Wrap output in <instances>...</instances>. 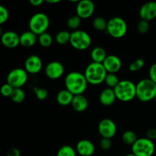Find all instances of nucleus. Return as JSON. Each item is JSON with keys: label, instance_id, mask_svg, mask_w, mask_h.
Masks as SVG:
<instances>
[{"label": "nucleus", "instance_id": "nucleus-1", "mask_svg": "<svg viewBox=\"0 0 156 156\" xmlns=\"http://www.w3.org/2000/svg\"><path fill=\"white\" fill-rule=\"evenodd\" d=\"M66 89L71 92L73 95L83 94L88 87L84 73L79 72H70L65 78Z\"/></svg>", "mask_w": 156, "mask_h": 156}, {"label": "nucleus", "instance_id": "nucleus-2", "mask_svg": "<svg viewBox=\"0 0 156 156\" xmlns=\"http://www.w3.org/2000/svg\"><path fill=\"white\" fill-rule=\"evenodd\" d=\"M107 74L108 73L103 64L93 62L87 66L84 73L88 83L94 85H100L105 82Z\"/></svg>", "mask_w": 156, "mask_h": 156}, {"label": "nucleus", "instance_id": "nucleus-3", "mask_svg": "<svg viewBox=\"0 0 156 156\" xmlns=\"http://www.w3.org/2000/svg\"><path fill=\"white\" fill-rule=\"evenodd\" d=\"M136 98L142 102L156 98V84L149 79H143L136 85Z\"/></svg>", "mask_w": 156, "mask_h": 156}, {"label": "nucleus", "instance_id": "nucleus-4", "mask_svg": "<svg viewBox=\"0 0 156 156\" xmlns=\"http://www.w3.org/2000/svg\"><path fill=\"white\" fill-rule=\"evenodd\" d=\"M117 100L123 102H129L136 98V85L129 80H121L114 88Z\"/></svg>", "mask_w": 156, "mask_h": 156}, {"label": "nucleus", "instance_id": "nucleus-5", "mask_svg": "<svg viewBox=\"0 0 156 156\" xmlns=\"http://www.w3.org/2000/svg\"><path fill=\"white\" fill-rule=\"evenodd\" d=\"M29 29L36 35L46 33L50 26V18L43 12H38L32 15L29 20Z\"/></svg>", "mask_w": 156, "mask_h": 156}, {"label": "nucleus", "instance_id": "nucleus-6", "mask_svg": "<svg viewBox=\"0 0 156 156\" xmlns=\"http://www.w3.org/2000/svg\"><path fill=\"white\" fill-rule=\"evenodd\" d=\"M106 31L111 37L120 39L123 37L127 32V24L126 21L120 17H113L108 21Z\"/></svg>", "mask_w": 156, "mask_h": 156}, {"label": "nucleus", "instance_id": "nucleus-7", "mask_svg": "<svg viewBox=\"0 0 156 156\" xmlns=\"http://www.w3.org/2000/svg\"><path fill=\"white\" fill-rule=\"evenodd\" d=\"M69 44L76 50H85L91 46V37L85 30H73L71 33Z\"/></svg>", "mask_w": 156, "mask_h": 156}, {"label": "nucleus", "instance_id": "nucleus-8", "mask_svg": "<svg viewBox=\"0 0 156 156\" xmlns=\"http://www.w3.org/2000/svg\"><path fill=\"white\" fill-rule=\"evenodd\" d=\"M131 149L136 156H152L155 153V146L153 141L145 137L138 139Z\"/></svg>", "mask_w": 156, "mask_h": 156}, {"label": "nucleus", "instance_id": "nucleus-9", "mask_svg": "<svg viewBox=\"0 0 156 156\" xmlns=\"http://www.w3.org/2000/svg\"><path fill=\"white\" fill-rule=\"evenodd\" d=\"M28 73L24 69L16 68L11 70L7 76V83L13 88H21L27 82Z\"/></svg>", "mask_w": 156, "mask_h": 156}, {"label": "nucleus", "instance_id": "nucleus-10", "mask_svg": "<svg viewBox=\"0 0 156 156\" xmlns=\"http://www.w3.org/2000/svg\"><path fill=\"white\" fill-rule=\"evenodd\" d=\"M98 129L102 138L111 140L117 133V125L111 119L105 118L99 122Z\"/></svg>", "mask_w": 156, "mask_h": 156}, {"label": "nucleus", "instance_id": "nucleus-11", "mask_svg": "<svg viewBox=\"0 0 156 156\" xmlns=\"http://www.w3.org/2000/svg\"><path fill=\"white\" fill-rule=\"evenodd\" d=\"M95 6L91 0H82L77 3L76 5V15L81 19L89 18L94 14Z\"/></svg>", "mask_w": 156, "mask_h": 156}, {"label": "nucleus", "instance_id": "nucleus-12", "mask_svg": "<svg viewBox=\"0 0 156 156\" xmlns=\"http://www.w3.org/2000/svg\"><path fill=\"white\" fill-rule=\"evenodd\" d=\"M64 66L59 61H52L45 67L44 73L47 78L52 80L59 79L64 74Z\"/></svg>", "mask_w": 156, "mask_h": 156}, {"label": "nucleus", "instance_id": "nucleus-13", "mask_svg": "<svg viewBox=\"0 0 156 156\" xmlns=\"http://www.w3.org/2000/svg\"><path fill=\"white\" fill-rule=\"evenodd\" d=\"M43 62L37 55H30L24 62V69L28 74L34 75L40 73L42 69Z\"/></svg>", "mask_w": 156, "mask_h": 156}, {"label": "nucleus", "instance_id": "nucleus-14", "mask_svg": "<svg viewBox=\"0 0 156 156\" xmlns=\"http://www.w3.org/2000/svg\"><path fill=\"white\" fill-rule=\"evenodd\" d=\"M139 15L142 20L150 21L156 18V2H148L141 6Z\"/></svg>", "mask_w": 156, "mask_h": 156}, {"label": "nucleus", "instance_id": "nucleus-15", "mask_svg": "<svg viewBox=\"0 0 156 156\" xmlns=\"http://www.w3.org/2000/svg\"><path fill=\"white\" fill-rule=\"evenodd\" d=\"M104 67L108 73H114L116 74L122 67L121 59L116 55H108L106 59L103 62Z\"/></svg>", "mask_w": 156, "mask_h": 156}, {"label": "nucleus", "instance_id": "nucleus-16", "mask_svg": "<svg viewBox=\"0 0 156 156\" xmlns=\"http://www.w3.org/2000/svg\"><path fill=\"white\" fill-rule=\"evenodd\" d=\"M0 39L2 45L9 49L15 48L20 44V35L12 30L4 32Z\"/></svg>", "mask_w": 156, "mask_h": 156}, {"label": "nucleus", "instance_id": "nucleus-17", "mask_svg": "<svg viewBox=\"0 0 156 156\" xmlns=\"http://www.w3.org/2000/svg\"><path fill=\"white\" fill-rule=\"evenodd\" d=\"M76 151L81 156H91L95 152V147L90 140H81L76 144Z\"/></svg>", "mask_w": 156, "mask_h": 156}, {"label": "nucleus", "instance_id": "nucleus-18", "mask_svg": "<svg viewBox=\"0 0 156 156\" xmlns=\"http://www.w3.org/2000/svg\"><path fill=\"white\" fill-rule=\"evenodd\" d=\"M116 99H117V98H116L115 93H114V89H112V88H105L101 92L100 95H99V101H100V103L102 105L106 107H109L114 105Z\"/></svg>", "mask_w": 156, "mask_h": 156}, {"label": "nucleus", "instance_id": "nucleus-19", "mask_svg": "<svg viewBox=\"0 0 156 156\" xmlns=\"http://www.w3.org/2000/svg\"><path fill=\"white\" fill-rule=\"evenodd\" d=\"M71 106L73 107V110L76 112H84V111H86L88 107V99L83 94L74 95Z\"/></svg>", "mask_w": 156, "mask_h": 156}, {"label": "nucleus", "instance_id": "nucleus-20", "mask_svg": "<svg viewBox=\"0 0 156 156\" xmlns=\"http://www.w3.org/2000/svg\"><path fill=\"white\" fill-rule=\"evenodd\" d=\"M37 39V35L30 30H27L20 35V44L24 47H31L36 44Z\"/></svg>", "mask_w": 156, "mask_h": 156}, {"label": "nucleus", "instance_id": "nucleus-21", "mask_svg": "<svg viewBox=\"0 0 156 156\" xmlns=\"http://www.w3.org/2000/svg\"><path fill=\"white\" fill-rule=\"evenodd\" d=\"M74 95L66 89L61 90L56 95V101L61 106L71 105Z\"/></svg>", "mask_w": 156, "mask_h": 156}, {"label": "nucleus", "instance_id": "nucleus-22", "mask_svg": "<svg viewBox=\"0 0 156 156\" xmlns=\"http://www.w3.org/2000/svg\"><path fill=\"white\" fill-rule=\"evenodd\" d=\"M108 56L106 50L101 47H96L91 51V59L93 62L96 63H103L105 59Z\"/></svg>", "mask_w": 156, "mask_h": 156}, {"label": "nucleus", "instance_id": "nucleus-23", "mask_svg": "<svg viewBox=\"0 0 156 156\" xmlns=\"http://www.w3.org/2000/svg\"><path fill=\"white\" fill-rule=\"evenodd\" d=\"M71 33L67 30H60L55 36V41L59 45H66L69 43Z\"/></svg>", "mask_w": 156, "mask_h": 156}, {"label": "nucleus", "instance_id": "nucleus-24", "mask_svg": "<svg viewBox=\"0 0 156 156\" xmlns=\"http://www.w3.org/2000/svg\"><path fill=\"white\" fill-rule=\"evenodd\" d=\"M25 97V92L22 88H14L10 96V98L14 103L21 104L24 101Z\"/></svg>", "mask_w": 156, "mask_h": 156}, {"label": "nucleus", "instance_id": "nucleus-25", "mask_svg": "<svg viewBox=\"0 0 156 156\" xmlns=\"http://www.w3.org/2000/svg\"><path fill=\"white\" fill-rule=\"evenodd\" d=\"M93 27L98 31H106L108 27V21L103 17H96L93 20Z\"/></svg>", "mask_w": 156, "mask_h": 156}, {"label": "nucleus", "instance_id": "nucleus-26", "mask_svg": "<svg viewBox=\"0 0 156 156\" xmlns=\"http://www.w3.org/2000/svg\"><path fill=\"white\" fill-rule=\"evenodd\" d=\"M122 140L123 142L126 145L132 146L136 143L138 138L136 136V134L132 130H126L122 135Z\"/></svg>", "mask_w": 156, "mask_h": 156}, {"label": "nucleus", "instance_id": "nucleus-27", "mask_svg": "<svg viewBox=\"0 0 156 156\" xmlns=\"http://www.w3.org/2000/svg\"><path fill=\"white\" fill-rule=\"evenodd\" d=\"M37 41L41 47H49L53 44V37H52V35L46 32V33H44L38 36Z\"/></svg>", "mask_w": 156, "mask_h": 156}, {"label": "nucleus", "instance_id": "nucleus-28", "mask_svg": "<svg viewBox=\"0 0 156 156\" xmlns=\"http://www.w3.org/2000/svg\"><path fill=\"white\" fill-rule=\"evenodd\" d=\"M105 82L107 86H108V88L114 89L118 85V83L120 82V80H119L118 77H117V76L116 74H114V73H108L106 76V78H105Z\"/></svg>", "mask_w": 156, "mask_h": 156}, {"label": "nucleus", "instance_id": "nucleus-29", "mask_svg": "<svg viewBox=\"0 0 156 156\" xmlns=\"http://www.w3.org/2000/svg\"><path fill=\"white\" fill-rule=\"evenodd\" d=\"M76 149H73L71 146L66 145L59 148L56 156H76Z\"/></svg>", "mask_w": 156, "mask_h": 156}, {"label": "nucleus", "instance_id": "nucleus-30", "mask_svg": "<svg viewBox=\"0 0 156 156\" xmlns=\"http://www.w3.org/2000/svg\"><path fill=\"white\" fill-rule=\"evenodd\" d=\"M81 20L82 19L78 15H73L67 20V26L69 27V28L76 30L78 27L80 26Z\"/></svg>", "mask_w": 156, "mask_h": 156}, {"label": "nucleus", "instance_id": "nucleus-31", "mask_svg": "<svg viewBox=\"0 0 156 156\" xmlns=\"http://www.w3.org/2000/svg\"><path fill=\"white\" fill-rule=\"evenodd\" d=\"M145 65V61L144 59H142V58H139V59H136V60L133 61L129 66V70L130 72H137L139 70L142 69L143 68Z\"/></svg>", "mask_w": 156, "mask_h": 156}, {"label": "nucleus", "instance_id": "nucleus-32", "mask_svg": "<svg viewBox=\"0 0 156 156\" xmlns=\"http://www.w3.org/2000/svg\"><path fill=\"white\" fill-rule=\"evenodd\" d=\"M34 93L36 95L37 98L40 101H44L47 99L48 97V91L46 88H38V87H34L33 88Z\"/></svg>", "mask_w": 156, "mask_h": 156}, {"label": "nucleus", "instance_id": "nucleus-33", "mask_svg": "<svg viewBox=\"0 0 156 156\" xmlns=\"http://www.w3.org/2000/svg\"><path fill=\"white\" fill-rule=\"evenodd\" d=\"M136 28L139 33L142 34H146L149 30V22L147 21H145V20L141 19L139 21L138 24H137Z\"/></svg>", "mask_w": 156, "mask_h": 156}, {"label": "nucleus", "instance_id": "nucleus-34", "mask_svg": "<svg viewBox=\"0 0 156 156\" xmlns=\"http://www.w3.org/2000/svg\"><path fill=\"white\" fill-rule=\"evenodd\" d=\"M13 90H14V88H12L10 85H9V84L6 82L5 84H4V85H2L1 88H0V93H1L2 95L4 96V97L10 98V96H11V94H12Z\"/></svg>", "mask_w": 156, "mask_h": 156}, {"label": "nucleus", "instance_id": "nucleus-35", "mask_svg": "<svg viewBox=\"0 0 156 156\" xmlns=\"http://www.w3.org/2000/svg\"><path fill=\"white\" fill-rule=\"evenodd\" d=\"M9 18V12L5 6L0 5V25L8 21Z\"/></svg>", "mask_w": 156, "mask_h": 156}, {"label": "nucleus", "instance_id": "nucleus-36", "mask_svg": "<svg viewBox=\"0 0 156 156\" xmlns=\"http://www.w3.org/2000/svg\"><path fill=\"white\" fill-rule=\"evenodd\" d=\"M100 146L102 149L104 150H108L112 146V142L110 139L102 138L101 140L100 141Z\"/></svg>", "mask_w": 156, "mask_h": 156}, {"label": "nucleus", "instance_id": "nucleus-37", "mask_svg": "<svg viewBox=\"0 0 156 156\" xmlns=\"http://www.w3.org/2000/svg\"><path fill=\"white\" fill-rule=\"evenodd\" d=\"M149 79L156 84V62L150 66L149 70Z\"/></svg>", "mask_w": 156, "mask_h": 156}, {"label": "nucleus", "instance_id": "nucleus-38", "mask_svg": "<svg viewBox=\"0 0 156 156\" xmlns=\"http://www.w3.org/2000/svg\"><path fill=\"white\" fill-rule=\"evenodd\" d=\"M146 138L152 140V141L156 140V129H154V128L149 129L146 132Z\"/></svg>", "mask_w": 156, "mask_h": 156}, {"label": "nucleus", "instance_id": "nucleus-39", "mask_svg": "<svg viewBox=\"0 0 156 156\" xmlns=\"http://www.w3.org/2000/svg\"><path fill=\"white\" fill-rule=\"evenodd\" d=\"M6 156H21V152L17 148H12L8 151Z\"/></svg>", "mask_w": 156, "mask_h": 156}, {"label": "nucleus", "instance_id": "nucleus-40", "mask_svg": "<svg viewBox=\"0 0 156 156\" xmlns=\"http://www.w3.org/2000/svg\"><path fill=\"white\" fill-rule=\"evenodd\" d=\"M29 2L31 5L34 6V7H39L41 5L44 4V0H30Z\"/></svg>", "mask_w": 156, "mask_h": 156}, {"label": "nucleus", "instance_id": "nucleus-41", "mask_svg": "<svg viewBox=\"0 0 156 156\" xmlns=\"http://www.w3.org/2000/svg\"><path fill=\"white\" fill-rule=\"evenodd\" d=\"M46 2L49 3V4H57V3L60 2L59 0H47Z\"/></svg>", "mask_w": 156, "mask_h": 156}, {"label": "nucleus", "instance_id": "nucleus-42", "mask_svg": "<svg viewBox=\"0 0 156 156\" xmlns=\"http://www.w3.org/2000/svg\"><path fill=\"white\" fill-rule=\"evenodd\" d=\"M3 33H4V32H3V29H2V26L0 25V38H1V37L2 36Z\"/></svg>", "mask_w": 156, "mask_h": 156}, {"label": "nucleus", "instance_id": "nucleus-43", "mask_svg": "<svg viewBox=\"0 0 156 156\" xmlns=\"http://www.w3.org/2000/svg\"><path fill=\"white\" fill-rule=\"evenodd\" d=\"M125 156H136V155L133 153H129V154H127V155H126Z\"/></svg>", "mask_w": 156, "mask_h": 156}]
</instances>
